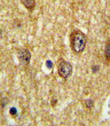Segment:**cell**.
Segmentation results:
<instances>
[{"label":"cell","mask_w":110,"mask_h":126,"mask_svg":"<svg viewBox=\"0 0 110 126\" xmlns=\"http://www.w3.org/2000/svg\"><path fill=\"white\" fill-rule=\"evenodd\" d=\"M87 44V37L81 31H72L70 35V47L74 52L80 54L83 52Z\"/></svg>","instance_id":"cell-1"},{"label":"cell","mask_w":110,"mask_h":126,"mask_svg":"<svg viewBox=\"0 0 110 126\" xmlns=\"http://www.w3.org/2000/svg\"><path fill=\"white\" fill-rule=\"evenodd\" d=\"M72 66L69 62L62 60L58 63V73L61 78H63V79H68L72 76Z\"/></svg>","instance_id":"cell-2"},{"label":"cell","mask_w":110,"mask_h":126,"mask_svg":"<svg viewBox=\"0 0 110 126\" xmlns=\"http://www.w3.org/2000/svg\"><path fill=\"white\" fill-rule=\"evenodd\" d=\"M17 57L20 64L23 66H27L29 64L31 54L30 51L26 48H21L17 52Z\"/></svg>","instance_id":"cell-3"},{"label":"cell","mask_w":110,"mask_h":126,"mask_svg":"<svg viewBox=\"0 0 110 126\" xmlns=\"http://www.w3.org/2000/svg\"><path fill=\"white\" fill-rule=\"evenodd\" d=\"M21 1L28 11H32L35 9L36 5L35 0H21Z\"/></svg>","instance_id":"cell-4"},{"label":"cell","mask_w":110,"mask_h":126,"mask_svg":"<svg viewBox=\"0 0 110 126\" xmlns=\"http://www.w3.org/2000/svg\"><path fill=\"white\" fill-rule=\"evenodd\" d=\"M104 54H105V58L107 63H110V41H107L105 47V50H104Z\"/></svg>","instance_id":"cell-5"},{"label":"cell","mask_w":110,"mask_h":126,"mask_svg":"<svg viewBox=\"0 0 110 126\" xmlns=\"http://www.w3.org/2000/svg\"><path fill=\"white\" fill-rule=\"evenodd\" d=\"M45 64L46 66H47L48 69H52V68H53V66H54L53 63H52L51 61H50V60H48V61H46Z\"/></svg>","instance_id":"cell-6"},{"label":"cell","mask_w":110,"mask_h":126,"mask_svg":"<svg viewBox=\"0 0 110 126\" xmlns=\"http://www.w3.org/2000/svg\"><path fill=\"white\" fill-rule=\"evenodd\" d=\"M85 102H86V105L87 108H90L94 106V101L92 100H86Z\"/></svg>","instance_id":"cell-7"},{"label":"cell","mask_w":110,"mask_h":126,"mask_svg":"<svg viewBox=\"0 0 110 126\" xmlns=\"http://www.w3.org/2000/svg\"><path fill=\"white\" fill-rule=\"evenodd\" d=\"M92 70L93 73H96L99 70V65H94L92 67Z\"/></svg>","instance_id":"cell-8"},{"label":"cell","mask_w":110,"mask_h":126,"mask_svg":"<svg viewBox=\"0 0 110 126\" xmlns=\"http://www.w3.org/2000/svg\"><path fill=\"white\" fill-rule=\"evenodd\" d=\"M17 110H16V108H11V109H10V113H11V115H15L16 113H17Z\"/></svg>","instance_id":"cell-9"},{"label":"cell","mask_w":110,"mask_h":126,"mask_svg":"<svg viewBox=\"0 0 110 126\" xmlns=\"http://www.w3.org/2000/svg\"><path fill=\"white\" fill-rule=\"evenodd\" d=\"M1 32H2V31H1V28H0V35H1Z\"/></svg>","instance_id":"cell-10"}]
</instances>
